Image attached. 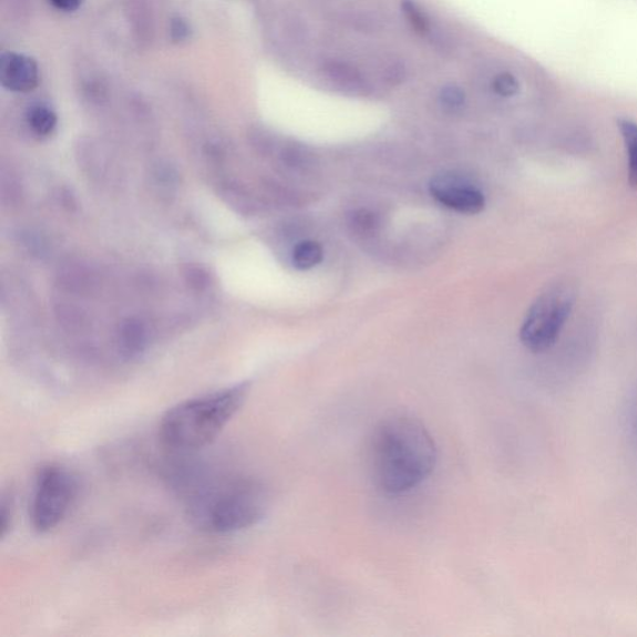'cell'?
Wrapping results in <instances>:
<instances>
[{
  "label": "cell",
  "instance_id": "obj_1",
  "mask_svg": "<svg viewBox=\"0 0 637 637\" xmlns=\"http://www.w3.org/2000/svg\"><path fill=\"white\" fill-rule=\"evenodd\" d=\"M168 480L184 494L188 517L202 532H240L256 525L268 511V492L253 479L212 477L194 464L182 463Z\"/></svg>",
  "mask_w": 637,
  "mask_h": 637
},
{
  "label": "cell",
  "instance_id": "obj_2",
  "mask_svg": "<svg viewBox=\"0 0 637 637\" xmlns=\"http://www.w3.org/2000/svg\"><path fill=\"white\" fill-rule=\"evenodd\" d=\"M372 482L387 494L408 493L427 481L436 466L438 449L424 424L409 414L381 420L369 443Z\"/></svg>",
  "mask_w": 637,
  "mask_h": 637
},
{
  "label": "cell",
  "instance_id": "obj_3",
  "mask_svg": "<svg viewBox=\"0 0 637 637\" xmlns=\"http://www.w3.org/2000/svg\"><path fill=\"white\" fill-rule=\"evenodd\" d=\"M248 391V383H238L176 404L161 420L162 443L181 454L207 448L245 404Z\"/></svg>",
  "mask_w": 637,
  "mask_h": 637
},
{
  "label": "cell",
  "instance_id": "obj_4",
  "mask_svg": "<svg viewBox=\"0 0 637 637\" xmlns=\"http://www.w3.org/2000/svg\"><path fill=\"white\" fill-rule=\"evenodd\" d=\"M576 300L569 281L551 285L535 299L521 328L523 346L533 352L549 350L557 342Z\"/></svg>",
  "mask_w": 637,
  "mask_h": 637
},
{
  "label": "cell",
  "instance_id": "obj_5",
  "mask_svg": "<svg viewBox=\"0 0 637 637\" xmlns=\"http://www.w3.org/2000/svg\"><path fill=\"white\" fill-rule=\"evenodd\" d=\"M79 494L75 474L62 464H47L34 483L30 518L39 533H49L66 518Z\"/></svg>",
  "mask_w": 637,
  "mask_h": 637
},
{
  "label": "cell",
  "instance_id": "obj_6",
  "mask_svg": "<svg viewBox=\"0 0 637 637\" xmlns=\"http://www.w3.org/2000/svg\"><path fill=\"white\" fill-rule=\"evenodd\" d=\"M320 83L333 93L348 97H371L377 88L371 79L349 60L327 58L317 66Z\"/></svg>",
  "mask_w": 637,
  "mask_h": 637
},
{
  "label": "cell",
  "instance_id": "obj_7",
  "mask_svg": "<svg viewBox=\"0 0 637 637\" xmlns=\"http://www.w3.org/2000/svg\"><path fill=\"white\" fill-rule=\"evenodd\" d=\"M431 195L441 205L460 214L477 215L485 207L481 189L458 175H440L431 181Z\"/></svg>",
  "mask_w": 637,
  "mask_h": 637
},
{
  "label": "cell",
  "instance_id": "obj_8",
  "mask_svg": "<svg viewBox=\"0 0 637 637\" xmlns=\"http://www.w3.org/2000/svg\"><path fill=\"white\" fill-rule=\"evenodd\" d=\"M0 83L13 93H30L40 83V70L33 58L4 53L0 58Z\"/></svg>",
  "mask_w": 637,
  "mask_h": 637
},
{
  "label": "cell",
  "instance_id": "obj_9",
  "mask_svg": "<svg viewBox=\"0 0 637 637\" xmlns=\"http://www.w3.org/2000/svg\"><path fill=\"white\" fill-rule=\"evenodd\" d=\"M148 332L144 321L131 318L121 323L119 347L127 358L137 357L147 347Z\"/></svg>",
  "mask_w": 637,
  "mask_h": 637
},
{
  "label": "cell",
  "instance_id": "obj_10",
  "mask_svg": "<svg viewBox=\"0 0 637 637\" xmlns=\"http://www.w3.org/2000/svg\"><path fill=\"white\" fill-rule=\"evenodd\" d=\"M377 73L383 85L399 88L407 84L410 79V69L401 58L397 55H383L377 64Z\"/></svg>",
  "mask_w": 637,
  "mask_h": 637
},
{
  "label": "cell",
  "instance_id": "obj_11",
  "mask_svg": "<svg viewBox=\"0 0 637 637\" xmlns=\"http://www.w3.org/2000/svg\"><path fill=\"white\" fill-rule=\"evenodd\" d=\"M338 20L343 27L362 34L377 33L381 29V20L369 10L343 9L339 13Z\"/></svg>",
  "mask_w": 637,
  "mask_h": 637
},
{
  "label": "cell",
  "instance_id": "obj_12",
  "mask_svg": "<svg viewBox=\"0 0 637 637\" xmlns=\"http://www.w3.org/2000/svg\"><path fill=\"white\" fill-rule=\"evenodd\" d=\"M400 10L408 24L421 38H428L432 34L434 25L432 18L417 0H401Z\"/></svg>",
  "mask_w": 637,
  "mask_h": 637
},
{
  "label": "cell",
  "instance_id": "obj_13",
  "mask_svg": "<svg viewBox=\"0 0 637 637\" xmlns=\"http://www.w3.org/2000/svg\"><path fill=\"white\" fill-rule=\"evenodd\" d=\"M27 123L35 135L47 137L54 133L58 125V116L54 110L48 105L35 104L28 110Z\"/></svg>",
  "mask_w": 637,
  "mask_h": 637
},
{
  "label": "cell",
  "instance_id": "obj_14",
  "mask_svg": "<svg viewBox=\"0 0 637 637\" xmlns=\"http://www.w3.org/2000/svg\"><path fill=\"white\" fill-rule=\"evenodd\" d=\"M620 134L628 156L629 184L637 187V124L634 121L621 119L618 123Z\"/></svg>",
  "mask_w": 637,
  "mask_h": 637
},
{
  "label": "cell",
  "instance_id": "obj_15",
  "mask_svg": "<svg viewBox=\"0 0 637 637\" xmlns=\"http://www.w3.org/2000/svg\"><path fill=\"white\" fill-rule=\"evenodd\" d=\"M438 103L444 113L459 115L468 106V95L459 84L448 83L439 90Z\"/></svg>",
  "mask_w": 637,
  "mask_h": 637
},
{
  "label": "cell",
  "instance_id": "obj_16",
  "mask_svg": "<svg viewBox=\"0 0 637 637\" xmlns=\"http://www.w3.org/2000/svg\"><path fill=\"white\" fill-rule=\"evenodd\" d=\"M322 260V248L318 242L302 240L292 251V265L300 270H309Z\"/></svg>",
  "mask_w": 637,
  "mask_h": 637
},
{
  "label": "cell",
  "instance_id": "obj_17",
  "mask_svg": "<svg viewBox=\"0 0 637 637\" xmlns=\"http://www.w3.org/2000/svg\"><path fill=\"white\" fill-rule=\"evenodd\" d=\"M491 88L494 94L510 99L520 94L521 83L517 76L510 72H501L491 79Z\"/></svg>",
  "mask_w": 637,
  "mask_h": 637
},
{
  "label": "cell",
  "instance_id": "obj_18",
  "mask_svg": "<svg viewBox=\"0 0 637 637\" xmlns=\"http://www.w3.org/2000/svg\"><path fill=\"white\" fill-rule=\"evenodd\" d=\"M168 32L172 42L176 44L185 43L191 38L189 24L186 22V19L181 17L171 19Z\"/></svg>",
  "mask_w": 637,
  "mask_h": 637
},
{
  "label": "cell",
  "instance_id": "obj_19",
  "mask_svg": "<svg viewBox=\"0 0 637 637\" xmlns=\"http://www.w3.org/2000/svg\"><path fill=\"white\" fill-rule=\"evenodd\" d=\"M2 512H0V535L4 540L7 537L10 527H12L13 522V503L9 501L8 497H4L2 501Z\"/></svg>",
  "mask_w": 637,
  "mask_h": 637
},
{
  "label": "cell",
  "instance_id": "obj_20",
  "mask_svg": "<svg viewBox=\"0 0 637 637\" xmlns=\"http://www.w3.org/2000/svg\"><path fill=\"white\" fill-rule=\"evenodd\" d=\"M187 278L191 287L198 290L208 286V273L202 268L195 267L188 270Z\"/></svg>",
  "mask_w": 637,
  "mask_h": 637
},
{
  "label": "cell",
  "instance_id": "obj_21",
  "mask_svg": "<svg viewBox=\"0 0 637 637\" xmlns=\"http://www.w3.org/2000/svg\"><path fill=\"white\" fill-rule=\"evenodd\" d=\"M49 3L59 12L74 13L83 3V0H49Z\"/></svg>",
  "mask_w": 637,
  "mask_h": 637
},
{
  "label": "cell",
  "instance_id": "obj_22",
  "mask_svg": "<svg viewBox=\"0 0 637 637\" xmlns=\"http://www.w3.org/2000/svg\"><path fill=\"white\" fill-rule=\"evenodd\" d=\"M356 224L357 226L363 228H370L373 224H376V219H373L372 215L369 214L367 210H361L359 214L356 215Z\"/></svg>",
  "mask_w": 637,
  "mask_h": 637
}]
</instances>
